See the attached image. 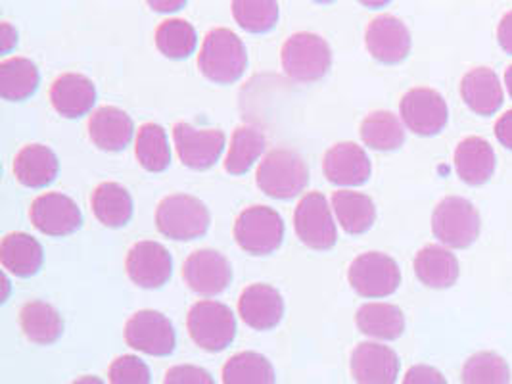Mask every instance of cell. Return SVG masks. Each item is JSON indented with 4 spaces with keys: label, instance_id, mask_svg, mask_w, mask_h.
Instances as JSON below:
<instances>
[{
    "label": "cell",
    "instance_id": "1",
    "mask_svg": "<svg viewBox=\"0 0 512 384\" xmlns=\"http://www.w3.org/2000/svg\"><path fill=\"white\" fill-rule=\"evenodd\" d=\"M246 66L248 52L242 39L225 27L211 29L198 54L200 72L213 83L229 85L242 77Z\"/></svg>",
    "mask_w": 512,
    "mask_h": 384
},
{
    "label": "cell",
    "instance_id": "2",
    "mask_svg": "<svg viewBox=\"0 0 512 384\" xmlns=\"http://www.w3.org/2000/svg\"><path fill=\"white\" fill-rule=\"evenodd\" d=\"M257 187L271 198L290 200L302 194L309 171L302 156L288 148H275L261 160L256 173Z\"/></svg>",
    "mask_w": 512,
    "mask_h": 384
},
{
    "label": "cell",
    "instance_id": "3",
    "mask_svg": "<svg viewBox=\"0 0 512 384\" xmlns=\"http://www.w3.org/2000/svg\"><path fill=\"white\" fill-rule=\"evenodd\" d=\"M156 225L169 239H200L210 229V210L196 196L171 194L158 204Z\"/></svg>",
    "mask_w": 512,
    "mask_h": 384
},
{
    "label": "cell",
    "instance_id": "4",
    "mask_svg": "<svg viewBox=\"0 0 512 384\" xmlns=\"http://www.w3.org/2000/svg\"><path fill=\"white\" fill-rule=\"evenodd\" d=\"M332 64V50L326 39L315 33H294L282 47L284 73L298 83L323 79Z\"/></svg>",
    "mask_w": 512,
    "mask_h": 384
},
{
    "label": "cell",
    "instance_id": "5",
    "mask_svg": "<svg viewBox=\"0 0 512 384\" xmlns=\"http://www.w3.org/2000/svg\"><path fill=\"white\" fill-rule=\"evenodd\" d=\"M188 335L196 346L208 352H221L236 335V319L229 306L215 300L196 302L187 317Z\"/></svg>",
    "mask_w": 512,
    "mask_h": 384
},
{
    "label": "cell",
    "instance_id": "6",
    "mask_svg": "<svg viewBox=\"0 0 512 384\" xmlns=\"http://www.w3.org/2000/svg\"><path fill=\"white\" fill-rule=\"evenodd\" d=\"M234 239L252 256L273 254L284 239V221L269 206L246 208L234 223Z\"/></svg>",
    "mask_w": 512,
    "mask_h": 384
},
{
    "label": "cell",
    "instance_id": "7",
    "mask_svg": "<svg viewBox=\"0 0 512 384\" xmlns=\"http://www.w3.org/2000/svg\"><path fill=\"white\" fill-rule=\"evenodd\" d=\"M432 231L449 248H468L480 235V214L461 196H447L436 206Z\"/></svg>",
    "mask_w": 512,
    "mask_h": 384
},
{
    "label": "cell",
    "instance_id": "8",
    "mask_svg": "<svg viewBox=\"0 0 512 384\" xmlns=\"http://www.w3.org/2000/svg\"><path fill=\"white\" fill-rule=\"evenodd\" d=\"M353 290L365 298H386L396 292L401 283L399 265L382 252H367L355 258L348 271Z\"/></svg>",
    "mask_w": 512,
    "mask_h": 384
},
{
    "label": "cell",
    "instance_id": "9",
    "mask_svg": "<svg viewBox=\"0 0 512 384\" xmlns=\"http://www.w3.org/2000/svg\"><path fill=\"white\" fill-rule=\"evenodd\" d=\"M294 229L303 244L313 250H330L336 244V223L321 192H307L300 200L294 212Z\"/></svg>",
    "mask_w": 512,
    "mask_h": 384
},
{
    "label": "cell",
    "instance_id": "10",
    "mask_svg": "<svg viewBox=\"0 0 512 384\" xmlns=\"http://www.w3.org/2000/svg\"><path fill=\"white\" fill-rule=\"evenodd\" d=\"M125 340L133 350L163 358L175 350L177 336L171 321L163 313L140 310L127 321Z\"/></svg>",
    "mask_w": 512,
    "mask_h": 384
},
{
    "label": "cell",
    "instance_id": "11",
    "mask_svg": "<svg viewBox=\"0 0 512 384\" xmlns=\"http://www.w3.org/2000/svg\"><path fill=\"white\" fill-rule=\"evenodd\" d=\"M399 112L407 129L420 137L438 135L449 118L443 96L428 87H417L405 93L399 104Z\"/></svg>",
    "mask_w": 512,
    "mask_h": 384
},
{
    "label": "cell",
    "instance_id": "12",
    "mask_svg": "<svg viewBox=\"0 0 512 384\" xmlns=\"http://www.w3.org/2000/svg\"><path fill=\"white\" fill-rule=\"evenodd\" d=\"M29 217L35 229L48 237H68L83 223L79 206L62 192H47L37 196L31 204Z\"/></svg>",
    "mask_w": 512,
    "mask_h": 384
},
{
    "label": "cell",
    "instance_id": "13",
    "mask_svg": "<svg viewBox=\"0 0 512 384\" xmlns=\"http://www.w3.org/2000/svg\"><path fill=\"white\" fill-rule=\"evenodd\" d=\"M173 141L181 162L192 169H208L221 158L225 133L221 129H196L190 123L173 127Z\"/></svg>",
    "mask_w": 512,
    "mask_h": 384
},
{
    "label": "cell",
    "instance_id": "14",
    "mask_svg": "<svg viewBox=\"0 0 512 384\" xmlns=\"http://www.w3.org/2000/svg\"><path fill=\"white\" fill-rule=\"evenodd\" d=\"M183 279L196 294L215 296L229 287L233 267L221 252L204 248L188 256L183 265Z\"/></svg>",
    "mask_w": 512,
    "mask_h": 384
},
{
    "label": "cell",
    "instance_id": "15",
    "mask_svg": "<svg viewBox=\"0 0 512 384\" xmlns=\"http://www.w3.org/2000/svg\"><path fill=\"white\" fill-rule=\"evenodd\" d=\"M125 267L137 287L160 288L171 279L173 260L160 242L142 240L129 250Z\"/></svg>",
    "mask_w": 512,
    "mask_h": 384
},
{
    "label": "cell",
    "instance_id": "16",
    "mask_svg": "<svg viewBox=\"0 0 512 384\" xmlns=\"http://www.w3.org/2000/svg\"><path fill=\"white\" fill-rule=\"evenodd\" d=\"M365 45L378 62L399 64L411 52V33L399 18L384 14L367 25Z\"/></svg>",
    "mask_w": 512,
    "mask_h": 384
},
{
    "label": "cell",
    "instance_id": "17",
    "mask_svg": "<svg viewBox=\"0 0 512 384\" xmlns=\"http://www.w3.org/2000/svg\"><path fill=\"white\" fill-rule=\"evenodd\" d=\"M351 375L357 384H396L399 358L390 346L361 342L351 354Z\"/></svg>",
    "mask_w": 512,
    "mask_h": 384
},
{
    "label": "cell",
    "instance_id": "18",
    "mask_svg": "<svg viewBox=\"0 0 512 384\" xmlns=\"http://www.w3.org/2000/svg\"><path fill=\"white\" fill-rule=\"evenodd\" d=\"M326 179L340 187H357L369 181L371 160L355 143H338L326 150L323 158Z\"/></svg>",
    "mask_w": 512,
    "mask_h": 384
},
{
    "label": "cell",
    "instance_id": "19",
    "mask_svg": "<svg viewBox=\"0 0 512 384\" xmlns=\"http://www.w3.org/2000/svg\"><path fill=\"white\" fill-rule=\"evenodd\" d=\"M238 313L248 327L269 331L279 325L284 315V300L277 288L256 283L242 290L238 298Z\"/></svg>",
    "mask_w": 512,
    "mask_h": 384
},
{
    "label": "cell",
    "instance_id": "20",
    "mask_svg": "<svg viewBox=\"0 0 512 384\" xmlns=\"http://www.w3.org/2000/svg\"><path fill=\"white\" fill-rule=\"evenodd\" d=\"M54 110L64 118H81L93 110L96 87L93 81L81 73H64L56 77L50 89Z\"/></svg>",
    "mask_w": 512,
    "mask_h": 384
},
{
    "label": "cell",
    "instance_id": "21",
    "mask_svg": "<svg viewBox=\"0 0 512 384\" xmlns=\"http://www.w3.org/2000/svg\"><path fill=\"white\" fill-rule=\"evenodd\" d=\"M135 125L127 112L116 106H102L89 118V137L100 150L117 152L131 143Z\"/></svg>",
    "mask_w": 512,
    "mask_h": 384
},
{
    "label": "cell",
    "instance_id": "22",
    "mask_svg": "<svg viewBox=\"0 0 512 384\" xmlns=\"http://www.w3.org/2000/svg\"><path fill=\"white\" fill-rule=\"evenodd\" d=\"M495 152L482 137H466L455 150L457 175L472 187L488 183L495 171Z\"/></svg>",
    "mask_w": 512,
    "mask_h": 384
},
{
    "label": "cell",
    "instance_id": "23",
    "mask_svg": "<svg viewBox=\"0 0 512 384\" xmlns=\"http://www.w3.org/2000/svg\"><path fill=\"white\" fill-rule=\"evenodd\" d=\"M16 179L29 189H43L58 175V158L45 144H27L14 160Z\"/></svg>",
    "mask_w": 512,
    "mask_h": 384
},
{
    "label": "cell",
    "instance_id": "24",
    "mask_svg": "<svg viewBox=\"0 0 512 384\" xmlns=\"http://www.w3.org/2000/svg\"><path fill=\"white\" fill-rule=\"evenodd\" d=\"M461 96L474 114L491 116L503 104V87L493 70L474 68L461 81Z\"/></svg>",
    "mask_w": 512,
    "mask_h": 384
},
{
    "label": "cell",
    "instance_id": "25",
    "mask_svg": "<svg viewBox=\"0 0 512 384\" xmlns=\"http://www.w3.org/2000/svg\"><path fill=\"white\" fill-rule=\"evenodd\" d=\"M45 260L43 246L37 239L27 233H10L2 239L0 244V264L18 275V277H31L35 275Z\"/></svg>",
    "mask_w": 512,
    "mask_h": 384
},
{
    "label": "cell",
    "instance_id": "26",
    "mask_svg": "<svg viewBox=\"0 0 512 384\" xmlns=\"http://www.w3.org/2000/svg\"><path fill=\"white\" fill-rule=\"evenodd\" d=\"M415 273L426 287L447 288L459 279V262L447 248L428 244L415 258Z\"/></svg>",
    "mask_w": 512,
    "mask_h": 384
},
{
    "label": "cell",
    "instance_id": "27",
    "mask_svg": "<svg viewBox=\"0 0 512 384\" xmlns=\"http://www.w3.org/2000/svg\"><path fill=\"white\" fill-rule=\"evenodd\" d=\"M332 208L342 229L350 235H363L373 227L376 208L373 198L355 191H336L332 194Z\"/></svg>",
    "mask_w": 512,
    "mask_h": 384
},
{
    "label": "cell",
    "instance_id": "28",
    "mask_svg": "<svg viewBox=\"0 0 512 384\" xmlns=\"http://www.w3.org/2000/svg\"><path fill=\"white\" fill-rule=\"evenodd\" d=\"M91 206L96 219L110 229L127 225L133 217V198L119 183L98 185L91 196Z\"/></svg>",
    "mask_w": 512,
    "mask_h": 384
},
{
    "label": "cell",
    "instance_id": "29",
    "mask_svg": "<svg viewBox=\"0 0 512 384\" xmlns=\"http://www.w3.org/2000/svg\"><path fill=\"white\" fill-rule=\"evenodd\" d=\"M355 323L363 335L380 340H396L405 331L403 312L394 304L384 302L363 304L355 315Z\"/></svg>",
    "mask_w": 512,
    "mask_h": 384
},
{
    "label": "cell",
    "instance_id": "30",
    "mask_svg": "<svg viewBox=\"0 0 512 384\" xmlns=\"http://www.w3.org/2000/svg\"><path fill=\"white\" fill-rule=\"evenodd\" d=\"M20 325L27 340L47 346L56 342L64 333V323L60 313L47 302L31 300L20 312Z\"/></svg>",
    "mask_w": 512,
    "mask_h": 384
},
{
    "label": "cell",
    "instance_id": "31",
    "mask_svg": "<svg viewBox=\"0 0 512 384\" xmlns=\"http://www.w3.org/2000/svg\"><path fill=\"white\" fill-rule=\"evenodd\" d=\"M39 87V70L27 58H8L0 64V96L20 102Z\"/></svg>",
    "mask_w": 512,
    "mask_h": 384
},
{
    "label": "cell",
    "instance_id": "32",
    "mask_svg": "<svg viewBox=\"0 0 512 384\" xmlns=\"http://www.w3.org/2000/svg\"><path fill=\"white\" fill-rule=\"evenodd\" d=\"M359 133L363 143L374 150L390 152V150H397L401 144L405 143L403 123L392 112H386V110L369 114L361 123Z\"/></svg>",
    "mask_w": 512,
    "mask_h": 384
},
{
    "label": "cell",
    "instance_id": "33",
    "mask_svg": "<svg viewBox=\"0 0 512 384\" xmlns=\"http://www.w3.org/2000/svg\"><path fill=\"white\" fill-rule=\"evenodd\" d=\"M265 135L254 125H240L234 131L225 169L231 175H242L252 168L265 150Z\"/></svg>",
    "mask_w": 512,
    "mask_h": 384
},
{
    "label": "cell",
    "instance_id": "34",
    "mask_svg": "<svg viewBox=\"0 0 512 384\" xmlns=\"http://www.w3.org/2000/svg\"><path fill=\"white\" fill-rule=\"evenodd\" d=\"M223 383L275 384V369L257 352H240L223 365Z\"/></svg>",
    "mask_w": 512,
    "mask_h": 384
},
{
    "label": "cell",
    "instance_id": "35",
    "mask_svg": "<svg viewBox=\"0 0 512 384\" xmlns=\"http://www.w3.org/2000/svg\"><path fill=\"white\" fill-rule=\"evenodd\" d=\"M135 154L140 166L146 171L160 173L169 168L171 162V150L167 133L158 123H144L139 129L137 141H135Z\"/></svg>",
    "mask_w": 512,
    "mask_h": 384
},
{
    "label": "cell",
    "instance_id": "36",
    "mask_svg": "<svg viewBox=\"0 0 512 384\" xmlns=\"http://www.w3.org/2000/svg\"><path fill=\"white\" fill-rule=\"evenodd\" d=\"M196 29L187 20H165L156 29V47L171 60H183L196 48Z\"/></svg>",
    "mask_w": 512,
    "mask_h": 384
},
{
    "label": "cell",
    "instance_id": "37",
    "mask_svg": "<svg viewBox=\"0 0 512 384\" xmlns=\"http://www.w3.org/2000/svg\"><path fill=\"white\" fill-rule=\"evenodd\" d=\"M463 384H511V369L507 361L495 352H480L466 360Z\"/></svg>",
    "mask_w": 512,
    "mask_h": 384
},
{
    "label": "cell",
    "instance_id": "38",
    "mask_svg": "<svg viewBox=\"0 0 512 384\" xmlns=\"http://www.w3.org/2000/svg\"><path fill=\"white\" fill-rule=\"evenodd\" d=\"M231 8L234 20L250 33H265L279 20V4L271 0H238Z\"/></svg>",
    "mask_w": 512,
    "mask_h": 384
},
{
    "label": "cell",
    "instance_id": "39",
    "mask_svg": "<svg viewBox=\"0 0 512 384\" xmlns=\"http://www.w3.org/2000/svg\"><path fill=\"white\" fill-rule=\"evenodd\" d=\"M110 384H150V369L137 356H121L117 358L108 371Z\"/></svg>",
    "mask_w": 512,
    "mask_h": 384
},
{
    "label": "cell",
    "instance_id": "40",
    "mask_svg": "<svg viewBox=\"0 0 512 384\" xmlns=\"http://www.w3.org/2000/svg\"><path fill=\"white\" fill-rule=\"evenodd\" d=\"M163 384H215L206 369L196 365H175L165 373Z\"/></svg>",
    "mask_w": 512,
    "mask_h": 384
},
{
    "label": "cell",
    "instance_id": "41",
    "mask_svg": "<svg viewBox=\"0 0 512 384\" xmlns=\"http://www.w3.org/2000/svg\"><path fill=\"white\" fill-rule=\"evenodd\" d=\"M403 384H447V381L436 367L413 365L407 371Z\"/></svg>",
    "mask_w": 512,
    "mask_h": 384
},
{
    "label": "cell",
    "instance_id": "42",
    "mask_svg": "<svg viewBox=\"0 0 512 384\" xmlns=\"http://www.w3.org/2000/svg\"><path fill=\"white\" fill-rule=\"evenodd\" d=\"M495 137L499 143L512 150V110L503 114L495 123Z\"/></svg>",
    "mask_w": 512,
    "mask_h": 384
},
{
    "label": "cell",
    "instance_id": "43",
    "mask_svg": "<svg viewBox=\"0 0 512 384\" xmlns=\"http://www.w3.org/2000/svg\"><path fill=\"white\" fill-rule=\"evenodd\" d=\"M497 39H499V45L503 47V50L512 54V10L501 18L499 27H497Z\"/></svg>",
    "mask_w": 512,
    "mask_h": 384
},
{
    "label": "cell",
    "instance_id": "44",
    "mask_svg": "<svg viewBox=\"0 0 512 384\" xmlns=\"http://www.w3.org/2000/svg\"><path fill=\"white\" fill-rule=\"evenodd\" d=\"M0 43H2V52L4 54H8L18 43V33L8 22L0 25Z\"/></svg>",
    "mask_w": 512,
    "mask_h": 384
},
{
    "label": "cell",
    "instance_id": "45",
    "mask_svg": "<svg viewBox=\"0 0 512 384\" xmlns=\"http://www.w3.org/2000/svg\"><path fill=\"white\" fill-rule=\"evenodd\" d=\"M150 6L154 10H160V12H173V10L183 8L185 2H150Z\"/></svg>",
    "mask_w": 512,
    "mask_h": 384
},
{
    "label": "cell",
    "instance_id": "46",
    "mask_svg": "<svg viewBox=\"0 0 512 384\" xmlns=\"http://www.w3.org/2000/svg\"><path fill=\"white\" fill-rule=\"evenodd\" d=\"M73 384H106L102 379H98V377H91V375H85V377H81V379H77Z\"/></svg>",
    "mask_w": 512,
    "mask_h": 384
},
{
    "label": "cell",
    "instance_id": "47",
    "mask_svg": "<svg viewBox=\"0 0 512 384\" xmlns=\"http://www.w3.org/2000/svg\"><path fill=\"white\" fill-rule=\"evenodd\" d=\"M505 85H507V89H509V95L512 96V66L505 72Z\"/></svg>",
    "mask_w": 512,
    "mask_h": 384
}]
</instances>
